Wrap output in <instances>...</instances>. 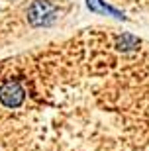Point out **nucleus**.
<instances>
[{"label": "nucleus", "mask_w": 149, "mask_h": 151, "mask_svg": "<svg viewBox=\"0 0 149 151\" xmlns=\"http://www.w3.org/2000/svg\"><path fill=\"white\" fill-rule=\"evenodd\" d=\"M28 18L33 26H45L55 20V6L47 0H35L28 10Z\"/></svg>", "instance_id": "obj_1"}]
</instances>
